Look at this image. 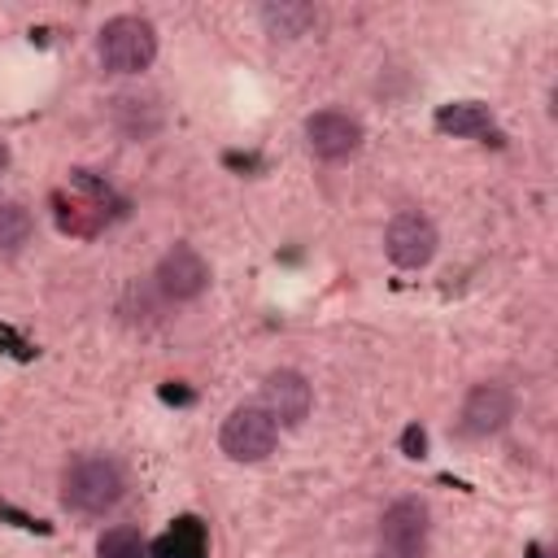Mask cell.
Returning a JSON list of instances; mask_svg holds the SVG:
<instances>
[{
	"instance_id": "1",
	"label": "cell",
	"mask_w": 558,
	"mask_h": 558,
	"mask_svg": "<svg viewBox=\"0 0 558 558\" xmlns=\"http://www.w3.org/2000/svg\"><path fill=\"white\" fill-rule=\"evenodd\" d=\"M126 475L113 458H74L61 475V501L78 514H105L122 501Z\"/></svg>"
},
{
	"instance_id": "2",
	"label": "cell",
	"mask_w": 558,
	"mask_h": 558,
	"mask_svg": "<svg viewBox=\"0 0 558 558\" xmlns=\"http://www.w3.org/2000/svg\"><path fill=\"white\" fill-rule=\"evenodd\" d=\"M96 52H100V65L105 70H113V74H140L157 57V31H153V22H144L135 13L109 17L100 26V35H96Z\"/></svg>"
},
{
	"instance_id": "3",
	"label": "cell",
	"mask_w": 558,
	"mask_h": 558,
	"mask_svg": "<svg viewBox=\"0 0 558 558\" xmlns=\"http://www.w3.org/2000/svg\"><path fill=\"white\" fill-rule=\"evenodd\" d=\"M275 440H279V423L262 405H235L218 432V445L231 462H262L275 449Z\"/></svg>"
},
{
	"instance_id": "4",
	"label": "cell",
	"mask_w": 558,
	"mask_h": 558,
	"mask_svg": "<svg viewBox=\"0 0 558 558\" xmlns=\"http://www.w3.org/2000/svg\"><path fill=\"white\" fill-rule=\"evenodd\" d=\"M423 554H427V506L418 497H401L379 519L375 558H423Z\"/></svg>"
},
{
	"instance_id": "5",
	"label": "cell",
	"mask_w": 558,
	"mask_h": 558,
	"mask_svg": "<svg viewBox=\"0 0 558 558\" xmlns=\"http://www.w3.org/2000/svg\"><path fill=\"white\" fill-rule=\"evenodd\" d=\"M436 244H440V235H436L432 218H423V214H414V209L397 214V218L384 227V253H388V262L401 266V270L427 266V262L436 257Z\"/></svg>"
},
{
	"instance_id": "6",
	"label": "cell",
	"mask_w": 558,
	"mask_h": 558,
	"mask_svg": "<svg viewBox=\"0 0 558 558\" xmlns=\"http://www.w3.org/2000/svg\"><path fill=\"white\" fill-rule=\"evenodd\" d=\"M157 292L166 301H196L209 288V262L192 244H170L166 257L157 262Z\"/></svg>"
},
{
	"instance_id": "7",
	"label": "cell",
	"mask_w": 558,
	"mask_h": 558,
	"mask_svg": "<svg viewBox=\"0 0 558 558\" xmlns=\"http://www.w3.org/2000/svg\"><path fill=\"white\" fill-rule=\"evenodd\" d=\"M305 144H310L314 157L340 161V157L357 153V144H362V122L349 118V113H340V109H318V113L305 118Z\"/></svg>"
},
{
	"instance_id": "8",
	"label": "cell",
	"mask_w": 558,
	"mask_h": 558,
	"mask_svg": "<svg viewBox=\"0 0 558 558\" xmlns=\"http://www.w3.org/2000/svg\"><path fill=\"white\" fill-rule=\"evenodd\" d=\"M310 405H314V392H310V384H305L301 371H270L262 379V410L275 423H288L292 427V423H301L310 414Z\"/></svg>"
},
{
	"instance_id": "9",
	"label": "cell",
	"mask_w": 558,
	"mask_h": 558,
	"mask_svg": "<svg viewBox=\"0 0 558 558\" xmlns=\"http://www.w3.org/2000/svg\"><path fill=\"white\" fill-rule=\"evenodd\" d=\"M514 418V397L501 384H475L462 401V432L466 436H493Z\"/></svg>"
},
{
	"instance_id": "10",
	"label": "cell",
	"mask_w": 558,
	"mask_h": 558,
	"mask_svg": "<svg viewBox=\"0 0 558 558\" xmlns=\"http://www.w3.org/2000/svg\"><path fill=\"white\" fill-rule=\"evenodd\" d=\"M153 558H205V523L183 514L174 527L153 545Z\"/></svg>"
},
{
	"instance_id": "11",
	"label": "cell",
	"mask_w": 558,
	"mask_h": 558,
	"mask_svg": "<svg viewBox=\"0 0 558 558\" xmlns=\"http://www.w3.org/2000/svg\"><path fill=\"white\" fill-rule=\"evenodd\" d=\"M436 126H440L445 135H488V131H493V118H488L484 105L462 100V105H445V109L436 113Z\"/></svg>"
},
{
	"instance_id": "12",
	"label": "cell",
	"mask_w": 558,
	"mask_h": 558,
	"mask_svg": "<svg viewBox=\"0 0 558 558\" xmlns=\"http://www.w3.org/2000/svg\"><path fill=\"white\" fill-rule=\"evenodd\" d=\"M144 554H148V541L131 523H113L96 541V558H144Z\"/></svg>"
},
{
	"instance_id": "13",
	"label": "cell",
	"mask_w": 558,
	"mask_h": 558,
	"mask_svg": "<svg viewBox=\"0 0 558 558\" xmlns=\"http://www.w3.org/2000/svg\"><path fill=\"white\" fill-rule=\"evenodd\" d=\"M26 235H31V214H26V205H17V201H0V253L22 248Z\"/></svg>"
},
{
	"instance_id": "14",
	"label": "cell",
	"mask_w": 558,
	"mask_h": 558,
	"mask_svg": "<svg viewBox=\"0 0 558 558\" xmlns=\"http://www.w3.org/2000/svg\"><path fill=\"white\" fill-rule=\"evenodd\" d=\"M310 17H314V9H305V4H266L262 9V22L270 26V35H301L310 26Z\"/></svg>"
},
{
	"instance_id": "15",
	"label": "cell",
	"mask_w": 558,
	"mask_h": 558,
	"mask_svg": "<svg viewBox=\"0 0 558 558\" xmlns=\"http://www.w3.org/2000/svg\"><path fill=\"white\" fill-rule=\"evenodd\" d=\"M405 449H410V458H418V453H423V432H418V427H410V432H405Z\"/></svg>"
},
{
	"instance_id": "16",
	"label": "cell",
	"mask_w": 558,
	"mask_h": 558,
	"mask_svg": "<svg viewBox=\"0 0 558 558\" xmlns=\"http://www.w3.org/2000/svg\"><path fill=\"white\" fill-rule=\"evenodd\" d=\"M4 166H9V148L0 144V174H4Z\"/></svg>"
}]
</instances>
